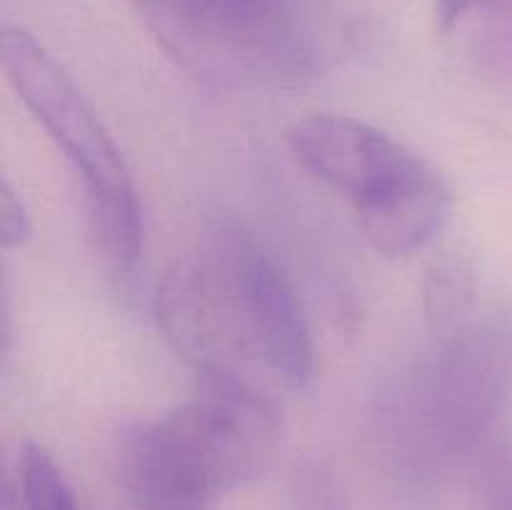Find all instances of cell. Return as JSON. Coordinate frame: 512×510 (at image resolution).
I'll return each instance as SVG.
<instances>
[{"label": "cell", "instance_id": "obj_1", "mask_svg": "<svg viewBox=\"0 0 512 510\" xmlns=\"http://www.w3.org/2000/svg\"><path fill=\"white\" fill-rule=\"evenodd\" d=\"M280 438L273 390L195 378V395L120 435V485L135 510H215L258 478Z\"/></svg>", "mask_w": 512, "mask_h": 510}, {"label": "cell", "instance_id": "obj_2", "mask_svg": "<svg viewBox=\"0 0 512 510\" xmlns=\"http://www.w3.org/2000/svg\"><path fill=\"white\" fill-rule=\"evenodd\" d=\"M512 393V310L463 320L385 398V443L400 478L433 485L493 430Z\"/></svg>", "mask_w": 512, "mask_h": 510}, {"label": "cell", "instance_id": "obj_3", "mask_svg": "<svg viewBox=\"0 0 512 510\" xmlns=\"http://www.w3.org/2000/svg\"><path fill=\"white\" fill-rule=\"evenodd\" d=\"M0 53L10 88L83 183L93 243L113 265H135L145 253L143 205L128 165L100 115L63 65L28 30L5 25Z\"/></svg>", "mask_w": 512, "mask_h": 510}, {"label": "cell", "instance_id": "obj_4", "mask_svg": "<svg viewBox=\"0 0 512 510\" xmlns=\"http://www.w3.org/2000/svg\"><path fill=\"white\" fill-rule=\"evenodd\" d=\"M198 255L248 363L270 385L303 390L315 373L313 335L278 260L250 230L230 220L205 233Z\"/></svg>", "mask_w": 512, "mask_h": 510}, {"label": "cell", "instance_id": "obj_5", "mask_svg": "<svg viewBox=\"0 0 512 510\" xmlns=\"http://www.w3.org/2000/svg\"><path fill=\"white\" fill-rule=\"evenodd\" d=\"M288 148L300 168L343 195L353 213L383 200L428 163L385 130L333 113L290 125Z\"/></svg>", "mask_w": 512, "mask_h": 510}, {"label": "cell", "instance_id": "obj_6", "mask_svg": "<svg viewBox=\"0 0 512 510\" xmlns=\"http://www.w3.org/2000/svg\"><path fill=\"white\" fill-rule=\"evenodd\" d=\"M453 190L425 163L408 183L368 208L355 210V223L370 248L383 258H410L428 248L453 218Z\"/></svg>", "mask_w": 512, "mask_h": 510}, {"label": "cell", "instance_id": "obj_7", "mask_svg": "<svg viewBox=\"0 0 512 510\" xmlns=\"http://www.w3.org/2000/svg\"><path fill=\"white\" fill-rule=\"evenodd\" d=\"M18 510H85L53 455L38 443L23 445L15 465V488H8Z\"/></svg>", "mask_w": 512, "mask_h": 510}, {"label": "cell", "instance_id": "obj_8", "mask_svg": "<svg viewBox=\"0 0 512 510\" xmlns=\"http://www.w3.org/2000/svg\"><path fill=\"white\" fill-rule=\"evenodd\" d=\"M475 295L473 265L460 255H443L428 265L423 278L425 318L450 330L468 320Z\"/></svg>", "mask_w": 512, "mask_h": 510}, {"label": "cell", "instance_id": "obj_9", "mask_svg": "<svg viewBox=\"0 0 512 510\" xmlns=\"http://www.w3.org/2000/svg\"><path fill=\"white\" fill-rule=\"evenodd\" d=\"M288 510H350L338 480L318 460H298L288 483Z\"/></svg>", "mask_w": 512, "mask_h": 510}, {"label": "cell", "instance_id": "obj_10", "mask_svg": "<svg viewBox=\"0 0 512 510\" xmlns=\"http://www.w3.org/2000/svg\"><path fill=\"white\" fill-rule=\"evenodd\" d=\"M478 510H512V453L488 458L475 480Z\"/></svg>", "mask_w": 512, "mask_h": 510}, {"label": "cell", "instance_id": "obj_11", "mask_svg": "<svg viewBox=\"0 0 512 510\" xmlns=\"http://www.w3.org/2000/svg\"><path fill=\"white\" fill-rule=\"evenodd\" d=\"M0 225H3L5 248H23L33 235L28 205L8 180H3V190H0Z\"/></svg>", "mask_w": 512, "mask_h": 510}, {"label": "cell", "instance_id": "obj_12", "mask_svg": "<svg viewBox=\"0 0 512 510\" xmlns=\"http://www.w3.org/2000/svg\"><path fill=\"white\" fill-rule=\"evenodd\" d=\"M512 0H435L433 3V23L435 30L443 35L453 33L458 25L473 18L478 13H500L510 8Z\"/></svg>", "mask_w": 512, "mask_h": 510}, {"label": "cell", "instance_id": "obj_13", "mask_svg": "<svg viewBox=\"0 0 512 510\" xmlns=\"http://www.w3.org/2000/svg\"><path fill=\"white\" fill-rule=\"evenodd\" d=\"M130 3H133V5H135V8H138V10H143V8H145V5H148V3H150V0H130Z\"/></svg>", "mask_w": 512, "mask_h": 510}]
</instances>
